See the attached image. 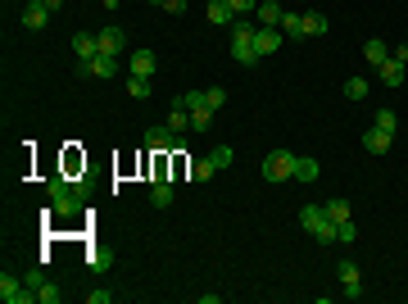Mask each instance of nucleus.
Instances as JSON below:
<instances>
[{"mask_svg":"<svg viewBox=\"0 0 408 304\" xmlns=\"http://www.w3.org/2000/svg\"><path fill=\"white\" fill-rule=\"evenodd\" d=\"M277 5H286V0H277Z\"/></svg>","mask_w":408,"mask_h":304,"instance_id":"nucleus-41","label":"nucleus"},{"mask_svg":"<svg viewBox=\"0 0 408 304\" xmlns=\"http://www.w3.org/2000/svg\"><path fill=\"white\" fill-rule=\"evenodd\" d=\"M50 19H54V14L45 10V5H23V28H28V32H41Z\"/></svg>","mask_w":408,"mask_h":304,"instance_id":"nucleus-17","label":"nucleus"},{"mask_svg":"<svg viewBox=\"0 0 408 304\" xmlns=\"http://www.w3.org/2000/svg\"><path fill=\"white\" fill-rule=\"evenodd\" d=\"M214 173H218V168H214V159H209V154L191 163V177H195V182H214Z\"/></svg>","mask_w":408,"mask_h":304,"instance_id":"nucleus-25","label":"nucleus"},{"mask_svg":"<svg viewBox=\"0 0 408 304\" xmlns=\"http://www.w3.org/2000/svg\"><path fill=\"white\" fill-rule=\"evenodd\" d=\"M209 128H214V109H191V132H200V136H204Z\"/></svg>","mask_w":408,"mask_h":304,"instance_id":"nucleus-26","label":"nucleus"},{"mask_svg":"<svg viewBox=\"0 0 408 304\" xmlns=\"http://www.w3.org/2000/svg\"><path fill=\"white\" fill-rule=\"evenodd\" d=\"M145 145H150V150H182L186 145V132H172L168 123H154V128H145Z\"/></svg>","mask_w":408,"mask_h":304,"instance_id":"nucleus-4","label":"nucleus"},{"mask_svg":"<svg viewBox=\"0 0 408 304\" xmlns=\"http://www.w3.org/2000/svg\"><path fill=\"white\" fill-rule=\"evenodd\" d=\"M281 41H286V32H281V28H258V32H254V50H258V59L277 54V50H281Z\"/></svg>","mask_w":408,"mask_h":304,"instance_id":"nucleus-9","label":"nucleus"},{"mask_svg":"<svg viewBox=\"0 0 408 304\" xmlns=\"http://www.w3.org/2000/svg\"><path fill=\"white\" fill-rule=\"evenodd\" d=\"M281 14H286V5H277V0H258L254 23L258 28H281Z\"/></svg>","mask_w":408,"mask_h":304,"instance_id":"nucleus-13","label":"nucleus"},{"mask_svg":"<svg viewBox=\"0 0 408 304\" xmlns=\"http://www.w3.org/2000/svg\"><path fill=\"white\" fill-rule=\"evenodd\" d=\"M372 128L395 132V128H399V114H395V109H376V114H372Z\"/></svg>","mask_w":408,"mask_h":304,"instance_id":"nucleus-30","label":"nucleus"},{"mask_svg":"<svg viewBox=\"0 0 408 304\" xmlns=\"http://www.w3.org/2000/svg\"><path fill=\"white\" fill-rule=\"evenodd\" d=\"M336 236H340V245H354V241H358L354 218H349V223H336Z\"/></svg>","mask_w":408,"mask_h":304,"instance_id":"nucleus-31","label":"nucleus"},{"mask_svg":"<svg viewBox=\"0 0 408 304\" xmlns=\"http://www.w3.org/2000/svg\"><path fill=\"white\" fill-rule=\"evenodd\" d=\"M23 282L32 286L37 304H59V300H64V291H59V286H54V282H45L41 272H28V277H23Z\"/></svg>","mask_w":408,"mask_h":304,"instance_id":"nucleus-8","label":"nucleus"},{"mask_svg":"<svg viewBox=\"0 0 408 304\" xmlns=\"http://www.w3.org/2000/svg\"><path fill=\"white\" fill-rule=\"evenodd\" d=\"M86 300H91V304H109V300H114V291H105V286H96V291L86 295Z\"/></svg>","mask_w":408,"mask_h":304,"instance_id":"nucleus-36","label":"nucleus"},{"mask_svg":"<svg viewBox=\"0 0 408 304\" xmlns=\"http://www.w3.org/2000/svg\"><path fill=\"white\" fill-rule=\"evenodd\" d=\"M172 200H177L172 182H168V177H154V182H150V205H154V209H168Z\"/></svg>","mask_w":408,"mask_h":304,"instance_id":"nucleus-16","label":"nucleus"},{"mask_svg":"<svg viewBox=\"0 0 408 304\" xmlns=\"http://www.w3.org/2000/svg\"><path fill=\"white\" fill-rule=\"evenodd\" d=\"M127 96L132 100H145V96H150V77H132L127 73Z\"/></svg>","mask_w":408,"mask_h":304,"instance_id":"nucleus-29","label":"nucleus"},{"mask_svg":"<svg viewBox=\"0 0 408 304\" xmlns=\"http://www.w3.org/2000/svg\"><path fill=\"white\" fill-rule=\"evenodd\" d=\"M390 54H395L399 64H408V41H399V45H390Z\"/></svg>","mask_w":408,"mask_h":304,"instance_id":"nucleus-38","label":"nucleus"},{"mask_svg":"<svg viewBox=\"0 0 408 304\" xmlns=\"http://www.w3.org/2000/svg\"><path fill=\"white\" fill-rule=\"evenodd\" d=\"M327 218H332V223H349V218H354V209H349V200L345 196H336V200H327Z\"/></svg>","mask_w":408,"mask_h":304,"instance_id":"nucleus-22","label":"nucleus"},{"mask_svg":"<svg viewBox=\"0 0 408 304\" xmlns=\"http://www.w3.org/2000/svg\"><path fill=\"white\" fill-rule=\"evenodd\" d=\"M204 19L214 23V28H232V23H236L241 14L232 10V5H227V0H209V5H204Z\"/></svg>","mask_w":408,"mask_h":304,"instance_id":"nucleus-10","label":"nucleus"},{"mask_svg":"<svg viewBox=\"0 0 408 304\" xmlns=\"http://www.w3.org/2000/svg\"><path fill=\"white\" fill-rule=\"evenodd\" d=\"M300 227L309 232L318 245H336V241H340V236H336V223L327 218L323 205H304V209H300Z\"/></svg>","mask_w":408,"mask_h":304,"instance_id":"nucleus-2","label":"nucleus"},{"mask_svg":"<svg viewBox=\"0 0 408 304\" xmlns=\"http://www.w3.org/2000/svg\"><path fill=\"white\" fill-rule=\"evenodd\" d=\"M150 5H163V0H150Z\"/></svg>","mask_w":408,"mask_h":304,"instance_id":"nucleus-40","label":"nucleus"},{"mask_svg":"<svg viewBox=\"0 0 408 304\" xmlns=\"http://www.w3.org/2000/svg\"><path fill=\"white\" fill-rule=\"evenodd\" d=\"M77 73L82 77H114L119 73V59H114V54H96V59H86Z\"/></svg>","mask_w":408,"mask_h":304,"instance_id":"nucleus-11","label":"nucleus"},{"mask_svg":"<svg viewBox=\"0 0 408 304\" xmlns=\"http://www.w3.org/2000/svg\"><path fill=\"white\" fill-rule=\"evenodd\" d=\"M73 54H77V64H86V59H96V54H100V41H96V32H77V37H73Z\"/></svg>","mask_w":408,"mask_h":304,"instance_id":"nucleus-15","label":"nucleus"},{"mask_svg":"<svg viewBox=\"0 0 408 304\" xmlns=\"http://www.w3.org/2000/svg\"><path fill=\"white\" fill-rule=\"evenodd\" d=\"M313 177H318V159H295V182H313Z\"/></svg>","mask_w":408,"mask_h":304,"instance_id":"nucleus-28","label":"nucleus"},{"mask_svg":"<svg viewBox=\"0 0 408 304\" xmlns=\"http://www.w3.org/2000/svg\"><path fill=\"white\" fill-rule=\"evenodd\" d=\"M0 300H5V304H28V300H37V295H32V286H28V282L10 277V272H0Z\"/></svg>","mask_w":408,"mask_h":304,"instance_id":"nucleus-6","label":"nucleus"},{"mask_svg":"<svg viewBox=\"0 0 408 304\" xmlns=\"http://www.w3.org/2000/svg\"><path fill=\"white\" fill-rule=\"evenodd\" d=\"M281 32H286V41H290V37H295V41H304V37H309V28H304V14L286 10V14H281Z\"/></svg>","mask_w":408,"mask_h":304,"instance_id":"nucleus-20","label":"nucleus"},{"mask_svg":"<svg viewBox=\"0 0 408 304\" xmlns=\"http://www.w3.org/2000/svg\"><path fill=\"white\" fill-rule=\"evenodd\" d=\"M390 145H395V132H386V128H367L363 132V150L367 154H386Z\"/></svg>","mask_w":408,"mask_h":304,"instance_id":"nucleus-12","label":"nucleus"},{"mask_svg":"<svg viewBox=\"0 0 408 304\" xmlns=\"http://www.w3.org/2000/svg\"><path fill=\"white\" fill-rule=\"evenodd\" d=\"M186 5H191V0H163L159 10H168V14H186Z\"/></svg>","mask_w":408,"mask_h":304,"instance_id":"nucleus-37","label":"nucleus"},{"mask_svg":"<svg viewBox=\"0 0 408 304\" xmlns=\"http://www.w3.org/2000/svg\"><path fill=\"white\" fill-rule=\"evenodd\" d=\"M232 59L236 64H245V68H254L258 64V50H254V32H258V23H245V19H236L232 28Z\"/></svg>","mask_w":408,"mask_h":304,"instance_id":"nucleus-1","label":"nucleus"},{"mask_svg":"<svg viewBox=\"0 0 408 304\" xmlns=\"http://www.w3.org/2000/svg\"><path fill=\"white\" fill-rule=\"evenodd\" d=\"M363 59H367L372 68H381V64L390 59V45L381 41V37H367V41H363Z\"/></svg>","mask_w":408,"mask_h":304,"instance_id":"nucleus-18","label":"nucleus"},{"mask_svg":"<svg viewBox=\"0 0 408 304\" xmlns=\"http://www.w3.org/2000/svg\"><path fill=\"white\" fill-rule=\"evenodd\" d=\"M86 263H91L96 272H105V268H109L114 259H109V250H91V254H86Z\"/></svg>","mask_w":408,"mask_h":304,"instance_id":"nucleus-32","label":"nucleus"},{"mask_svg":"<svg viewBox=\"0 0 408 304\" xmlns=\"http://www.w3.org/2000/svg\"><path fill=\"white\" fill-rule=\"evenodd\" d=\"M336 272H340V295L345 300H363V272H358V259H340Z\"/></svg>","mask_w":408,"mask_h":304,"instance_id":"nucleus-5","label":"nucleus"},{"mask_svg":"<svg viewBox=\"0 0 408 304\" xmlns=\"http://www.w3.org/2000/svg\"><path fill=\"white\" fill-rule=\"evenodd\" d=\"M127 73H132V77H150V73H154V50H145V45H141V50H132V54H127Z\"/></svg>","mask_w":408,"mask_h":304,"instance_id":"nucleus-14","label":"nucleus"},{"mask_svg":"<svg viewBox=\"0 0 408 304\" xmlns=\"http://www.w3.org/2000/svg\"><path fill=\"white\" fill-rule=\"evenodd\" d=\"M28 5H45V0H28Z\"/></svg>","mask_w":408,"mask_h":304,"instance_id":"nucleus-39","label":"nucleus"},{"mask_svg":"<svg viewBox=\"0 0 408 304\" xmlns=\"http://www.w3.org/2000/svg\"><path fill=\"white\" fill-rule=\"evenodd\" d=\"M227 5H232L236 14H254L258 10V0H227Z\"/></svg>","mask_w":408,"mask_h":304,"instance_id":"nucleus-35","label":"nucleus"},{"mask_svg":"<svg viewBox=\"0 0 408 304\" xmlns=\"http://www.w3.org/2000/svg\"><path fill=\"white\" fill-rule=\"evenodd\" d=\"M209 159H214V168H232V163H236V150H232V145H214Z\"/></svg>","mask_w":408,"mask_h":304,"instance_id":"nucleus-27","label":"nucleus"},{"mask_svg":"<svg viewBox=\"0 0 408 304\" xmlns=\"http://www.w3.org/2000/svg\"><path fill=\"white\" fill-rule=\"evenodd\" d=\"M304 28H309V37H327V28H332V23H327L323 10H309V14H304Z\"/></svg>","mask_w":408,"mask_h":304,"instance_id":"nucleus-23","label":"nucleus"},{"mask_svg":"<svg viewBox=\"0 0 408 304\" xmlns=\"http://www.w3.org/2000/svg\"><path fill=\"white\" fill-rule=\"evenodd\" d=\"M345 100H367V77H345Z\"/></svg>","mask_w":408,"mask_h":304,"instance_id":"nucleus-24","label":"nucleus"},{"mask_svg":"<svg viewBox=\"0 0 408 304\" xmlns=\"http://www.w3.org/2000/svg\"><path fill=\"white\" fill-rule=\"evenodd\" d=\"M204 100H209V109H223L227 105V91L223 87H209V91H204Z\"/></svg>","mask_w":408,"mask_h":304,"instance_id":"nucleus-33","label":"nucleus"},{"mask_svg":"<svg viewBox=\"0 0 408 304\" xmlns=\"http://www.w3.org/2000/svg\"><path fill=\"white\" fill-rule=\"evenodd\" d=\"M96 41H100V54H114V59H119V54L127 50V32H123L119 23H109V28H100V32H96Z\"/></svg>","mask_w":408,"mask_h":304,"instance_id":"nucleus-7","label":"nucleus"},{"mask_svg":"<svg viewBox=\"0 0 408 304\" xmlns=\"http://www.w3.org/2000/svg\"><path fill=\"white\" fill-rule=\"evenodd\" d=\"M163 123H168L172 132H186V128H191V109H186V100H182V96L172 100V109H168V119H163Z\"/></svg>","mask_w":408,"mask_h":304,"instance_id":"nucleus-19","label":"nucleus"},{"mask_svg":"<svg viewBox=\"0 0 408 304\" xmlns=\"http://www.w3.org/2000/svg\"><path fill=\"white\" fill-rule=\"evenodd\" d=\"M295 159H300V154L286 150V145L268 150L263 154V182H295Z\"/></svg>","mask_w":408,"mask_h":304,"instance_id":"nucleus-3","label":"nucleus"},{"mask_svg":"<svg viewBox=\"0 0 408 304\" xmlns=\"http://www.w3.org/2000/svg\"><path fill=\"white\" fill-rule=\"evenodd\" d=\"M186 109H209V100H204V91H191V96H182Z\"/></svg>","mask_w":408,"mask_h":304,"instance_id":"nucleus-34","label":"nucleus"},{"mask_svg":"<svg viewBox=\"0 0 408 304\" xmlns=\"http://www.w3.org/2000/svg\"><path fill=\"white\" fill-rule=\"evenodd\" d=\"M404 68H408V64H399L395 54H390V59L376 68V73H381V82H386V87H399V82H404Z\"/></svg>","mask_w":408,"mask_h":304,"instance_id":"nucleus-21","label":"nucleus"}]
</instances>
